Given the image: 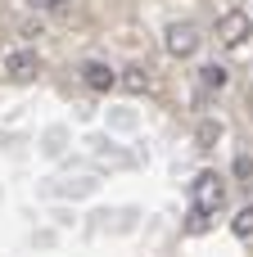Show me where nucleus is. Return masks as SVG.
<instances>
[{
	"label": "nucleus",
	"instance_id": "f257e3e1",
	"mask_svg": "<svg viewBox=\"0 0 253 257\" xmlns=\"http://www.w3.org/2000/svg\"><path fill=\"white\" fill-rule=\"evenodd\" d=\"M190 199H195V208H199V212H208V217H213V212L226 203V181H222L217 172H199V176H195V185H190Z\"/></svg>",
	"mask_w": 253,
	"mask_h": 257
},
{
	"label": "nucleus",
	"instance_id": "f03ea898",
	"mask_svg": "<svg viewBox=\"0 0 253 257\" xmlns=\"http://www.w3.org/2000/svg\"><path fill=\"white\" fill-rule=\"evenodd\" d=\"M249 36H253V18L244 9H226V14L217 18V41H222L226 50H240Z\"/></svg>",
	"mask_w": 253,
	"mask_h": 257
},
{
	"label": "nucleus",
	"instance_id": "7ed1b4c3",
	"mask_svg": "<svg viewBox=\"0 0 253 257\" xmlns=\"http://www.w3.org/2000/svg\"><path fill=\"white\" fill-rule=\"evenodd\" d=\"M199 41H204V36H199V27H195V23H172V27H167V36H163V45H167V54H172V59H190V54L199 50Z\"/></svg>",
	"mask_w": 253,
	"mask_h": 257
},
{
	"label": "nucleus",
	"instance_id": "20e7f679",
	"mask_svg": "<svg viewBox=\"0 0 253 257\" xmlns=\"http://www.w3.org/2000/svg\"><path fill=\"white\" fill-rule=\"evenodd\" d=\"M36 68H41L36 50H14V54H5V77H9V81H32Z\"/></svg>",
	"mask_w": 253,
	"mask_h": 257
},
{
	"label": "nucleus",
	"instance_id": "39448f33",
	"mask_svg": "<svg viewBox=\"0 0 253 257\" xmlns=\"http://www.w3.org/2000/svg\"><path fill=\"white\" fill-rule=\"evenodd\" d=\"M81 81H86V90L109 95V90L118 86V72H113L109 63H100V59H86V63H81Z\"/></svg>",
	"mask_w": 253,
	"mask_h": 257
},
{
	"label": "nucleus",
	"instance_id": "423d86ee",
	"mask_svg": "<svg viewBox=\"0 0 253 257\" xmlns=\"http://www.w3.org/2000/svg\"><path fill=\"white\" fill-rule=\"evenodd\" d=\"M226 81H231V68H226V63H204V68H199V90H204V95L226 90Z\"/></svg>",
	"mask_w": 253,
	"mask_h": 257
},
{
	"label": "nucleus",
	"instance_id": "0eeeda50",
	"mask_svg": "<svg viewBox=\"0 0 253 257\" xmlns=\"http://www.w3.org/2000/svg\"><path fill=\"white\" fill-rule=\"evenodd\" d=\"M118 86H122L127 95H145V90L154 86V77H149V68H140V63H131V68H122V77H118Z\"/></svg>",
	"mask_w": 253,
	"mask_h": 257
},
{
	"label": "nucleus",
	"instance_id": "6e6552de",
	"mask_svg": "<svg viewBox=\"0 0 253 257\" xmlns=\"http://www.w3.org/2000/svg\"><path fill=\"white\" fill-rule=\"evenodd\" d=\"M195 140H199V149H213V145L222 140V122H217V117H204V122L195 126Z\"/></svg>",
	"mask_w": 253,
	"mask_h": 257
},
{
	"label": "nucleus",
	"instance_id": "1a4fd4ad",
	"mask_svg": "<svg viewBox=\"0 0 253 257\" xmlns=\"http://www.w3.org/2000/svg\"><path fill=\"white\" fill-rule=\"evenodd\" d=\"M231 230H235V239H253V203H244V208L231 217Z\"/></svg>",
	"mask_w": 253,
	"mask_h": 257
},
{
	"label": "nucleus",
	"instance_id": "9d476101",
	"mask_svg": "<svg viewBox=\"0 0 253 257\" xmlns=\"http://www.w3.org/2000/svg\"><path fill=\"white\" fill-rule=\"evenodd\" d=\"M235 176H240L244 185H253V158H249V154H240V158H235Z\"/></svg>",
	"mask_w": 253,
	"mask_h": 257
},
{
	"label": "nucleus",
	"instance_id": "9b49d317",
	"mask_svg": "<svg viewBox=\"0 0 253 257\" xmlns=\"http://www.w3.org/2000/svg\"><path fill=\"white\" fill-rule=\"evenodd\" d=\"M199 230H208V212L195 208V217H190V235H199Z\"/></svg>",
	"mask_w": 253,
	"mask_h": 257
},
{
	"label": "nucleus",
	"instance_id": "f8f14e48",
	"mask_svg": "<svg viewBox=\"0 0 253 257\" xmlns=\"http://www.w3.org/2000/svg\"><path fill=\"white\" fill-rule=\"evenodd\" d=\"M27 5H32V9H63L68 0H27Z\"/></svg>",
	"mask_w": 253,
	"mask_h": 257
},
{
	"label": "nucleus",
	"instance_id": "ddd939ff",
	"mask_svg": "<svg viewBox=\"0 0 253 257\" xmlns=\"http://www.w3.org/2000/svg\"><path fill=\"white\" fill-rule=\"evenodd\" d=\"M249 122H253V90H249Z\"/></svg>",
	"mask_w": 253,
	"mask_h": 257
}]
</instances>
